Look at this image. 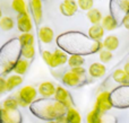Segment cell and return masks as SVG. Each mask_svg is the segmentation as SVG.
I'll list each match as a JSON object with an SVG mask.
<instances>
[{"instance_id":"11","label":"cell","mask_w":129,"mask_h":123,"mask_svg":"<svg viewBox=\"0 0 129 123\" xmlns=\"http://www.w3.org/2000/svg\"><path fill=\"white\" fill-rule=\"evenodd\" d=\"M88 36L93 42H100L101 38H103L104 36V29L100 24L92 25L88 29Z\"/></svg>"},{"instance_id":"20","label":"cell","mask_w":129,"mask_h":123,"mask_svg":"<svg viewBox=\"0 0 129 123\" xmlns=\"http://www.w3.org/2000/svg\"><path fill=\"white\" fill-rule=\"evenodd\" d=\"M113 79L118 84H121V85H125L127 87H129V76L123 70H121V69L116 70L113 74Z\"/></svg>"},{"instance_id":"29","label":"cell","mask_w":129,"mask_h":123,"mask_svg":"<svg viewBox=\"0 0 129 123\" xmlns=\"http://www.w3.org/2000/svg\"><path fill=\"white\" fill-rule=\"evenodd\" d=\"M100 61L102 63H107V62H110L112 59V52L108 51V50H102V51H100Z\"/></svg>"},{"instance_id":"37","label":"cell","mask_w":129,"mask_h":123,"mask_svg":"<svg viewBox=\"0 0 129 123\" xmlns=\"http://www.w3.org/2000/svg\"><path fill=\"white\" fill-rule=\"evenodd\" d=\"M47 123H56V121H48Z\"/></svg>"},{"instance_id":"32","label":"cell","mask_w":129,"mask_h":123,"mask_svg":"<svg viewBox=\"0 0 129 123\" xmlns=\"http://www.w3.org/2000/svg\"><path fill=\"white\" fill-rule=\"evenodd\" d=\"M119 7H120L121 10L125 11L126 14H129V0H120Z\"/></svg>"},{"instance_id":"2","label":"cell","mask_w":129,"mask_h":123,"mask_svg":"<svg viewBox=\"0 0 129 123\" xmlns=\"http://www.w3.org/2000/svg\"><path fill=\"white\" fill-rule=\"evenodd\" d=\"M112 105L113 104H112L111 94L109 92H102L96 97V103L94 105V107L98 108L101 114H103V113L108 112L112 107Z\"/></svg>"},{"instance_id":"8","label":"cell","mask_w":129,"mask_h":123,"mask_svg":"<svg viewBox=\"0 0 129 123\" xmlns=\"http://www.w3.org/2000/svg\"><path fill=\"white\" fill-rule=\"evenodd\" d=\"M29 6H31L34 20H35L36 24H39L42 19V1L41 0H31Z\"/></svg>"},{"instance_id":"17","label":"cell","mask_w":129,"mask_h":123,"mask_svg":"<svg viewBox=\"0 0 129 123\" xmlns=\"http://www.w3.org/2000/svg\"><path fill=\"white\" fill-rule=\"evenodd\" d=\"M101 26L103 27V29H107V31H113V29L117 28L118 23H117V20L114 19V17L112 15H107L105 17L102 18Z\"/></svg>"},{"instance_id":"30","label":"cell","mask_w":129,"mask_h":123,"mask_svg":"<svg viewBox=\"0 0 129 123\" xmlns=\"http://www.w3.org/2000/svg\"><path fill=\"white\" fill-rule=\"evenodd\" d=\"M42 58L44 60V62L47 63L48 66L51 67V63H52V52L50 51H43L42 52Z\"/></svg>"},{"instance_id":"9","label":"cell","mask_w":129,"mask_h":123,"mask_svg":"<svg viewBox=\"0 0 129 123\" xmlns=\"http://www.w3.org/2000/svg\"><path fill=\"white\" fill-rule=\"evenodd\" d=\"M38 92L40 93L41 96L48 98V97H51L54 95V93H56V87H54V85L51 81H44V83L40 84Z\"/></svg>"},{"instance_id":"28","label":"cell","mask_w":129,"mask_h":123,"mask_svg":"<svg viewBox=\"0 0 129 123\" xmlns=\"http://www.w3.org/2000/svg\"><path fill=\"white\" fill-rule=\"evenodd\" d=\"M93 0H77V6L78 8H80L82 10H87L93 8Z\"/></svg>"},{"instance_id":"18","label":"cell","mask_w":129,"mask_h":123,"mask_svg":"<svg viewBox=\"0 0 129 123\" xmlns=\"http://www.w3.org/2000/svg\"><path fill=\"white\" fill-rule=\"evenodd\" d=\"M23 83V78L22 76L18 75H11L8 77V79H6V88L8 92L13 90L14 88H16L17 86H19Z\"/></svg>"},{"instance_id":"21","label":"cell","mask_w":129,"mask_h":123,"mask_svg":"<svg viewBox=\"0 0 129 123\" xmlns=\"http://www.w3.org/2000/svg\"><path fill=\"white\" fill-rule=\"evenodd\" d=\"M11 8L18 14V15H23V14L27 13V6L25 0H13L11 2Z\"/></svg>"},{"instance_id":"5","label":"cell","mask_w":129,"mask_h":123,"mask_svg":"<svg viewBox=\"0 0 129 123\" xmlns=\"http://www.w3.org/2000/svg\"><path fill=\"white\" fill-rule=\"evenodd\" d=\"M0 122L1 123H20L19 113L16 111H8V110H1V116H0Z\"/></svg>"},{"instance_id":"33","label":"cell","mask_w":129,"mask_h":123,"mask_svg":"<svg viewBox=\"0 0 129 123\" xmlns=\"http://www.w3.org/2000/svg\"><path fill=\"white\" fill-rule=\"evenodd\" d=\"M6 90H7V88H6V79H5L2 76H0V94L5 93Z\"/></svg>"},{"instance_id":"16","label":"cell","mask_w":129,"mask_h":123,"mask_svg":"<svg viewBox=\"0 0 129 123\" xmlns=\"http://www.w3.org/2000/svg\"><path fill=\"white\" fill-rule=\"evenodd\" d=\"M66 123H82V116L78 111L74 107H70L66 112Z\"/></svg>"},{"instance_id":"27","label":"cell","mask_w":129,"mask_h":123,"mask_svg":"<svg viewBox=\"0 0 129 123\" xmlns=\"http://www.w3.org/2000/svg\"><path fill=\"white\" fill-rule=\"evenodd\" d=\"M4 108L8 111H16L18 108V102L16 97H8L4 102Z\"/></svg>"},{"instance_id":"23","label":"cell","mask_w":129,"mask_h":123,"mask_svg":"<svg viewBox=\"0 0 129 123\" xmlns=\"http://www.w3.org/2000/svg\"><path fill=\"white\" fill-rule=\"evenodd\" d=\"M86 121H87V123H102V114L99 112L98 108L94 107L93 110L87 114Z\"/></svg>"},{"instance_id":"34","label":"cell","mask_w":129,"mask_h":123,"mask_svg":"<svg viewBox=\"0 0 129 123\" xmlns=\"http://www.w3.org/2000/svg\"><path fill=\"white\" fill-rule=\"evenodd\" d=\"M123 26L127 29H129V14H126V16L123 17V22H122Z\"/></svg>"},{"instance_id":"24","label":"cell","mask_w":129,"mask_h":123,"mask_svg":"<svg viewBox=\"0 0 129 123\" xmlns=\"http://www.w3.org/2000/svg\"><path fill=\"white\" fill-rule=\"evenodd\" d=\"M18 43L20 46H27V45L34 44V35L31 33H22L18 37Z\"/></svg>"},{"instance_id":"19","label":"cell","mask_w":129,"mask_h":123,"mask_svg":"<svg viewBox=\"0 0 129 123\" xmlns=\"http://www.w3.org/2000/svg\"><path fill=\"white\" fill-rule=\"evenodd\" d=\"M87 18L88 20L92 23V25H99L102 22V14L99 9L96 8H92L87 11Z\"/></svg>"},{"instance_id":"10","label":"cell","mask_w":129,"mask_h":123,"mask_svg":"<svg viewBox=\"0 0 129 123\" xmlns=\"http://www.w3.org/2000/svg\"><path fill=\"white\" fill-rule=\"evenodd\" d=\"M39 37H40L41 42L44 44H49L53 41L54 33L49 26H42L39 29Z\"/></svg>"},{"instance_id":"14","label":"cell","mask_w":129,"mask_h":123,"mask_svg":"<svg viewBox=\"0 0 129 123\" xmlns=\"http://www.w3.org/2000/svg\"><path fill=\"white\" fill-rule=\"evenodd\" d=\"M102 45L104 46L105 50H108V51H110V52L116 51V50L118 49V46H119V40H118L117 36L109 35V36H107V37L104 38Z\"/></svg>"},{"instance_id":"36","label":"cell","mask_w":129,"mask_h":123,"mask_svg":"<svg viewBox=\"0 0 129 123\" xmlns=\"http://www.w3.org/2000/svg\"><path fill=\"white\" fill-rule=\"evenodd\" d=\"M1 17H2V11H1V9H0V19H1Z\"/></svg>"},{"instance_id":"31","label":"cell","mask_w":129,"mask_h":123,"mask_svg":"<svg viewBox=\"0 0 129 123\" xmlns=\"http://www.w3.org/2000/svg\"><path fill=\"white\" fill-rule=\"evenodd\" d=\"M71 72H74L75 75H77L78 77H80V78H83V77L85 76V74H86V70H85L84 67H76V68H71L70 70Z\"/></svg>"},{"instance_id":"26","label":"cell","mask_w":129,"mask_h":123,"mask_svg":"<svg viewBox=\"0 0 129 123\" xmlns=\"http://www.w3.org/2000/svg\"><path fill=\"white\" fill-rule=\"evenodd\" d=\"M14 20L13 18L8 17V16H5V17H1L0 19V28L2 31H10V29L14 28Z\"/></svg>"},{"instance_id":"12","label":"cell","mask_w":129,"mask_h":123,"mask_svg":"<svg viewBox=\"0 0 129 123\" xmlns=\"http://www.w3.org/2000/svg\"><path fill=\"white\" fill-rule=\"evenodd\" d=\"M105 71H107V68L103 63L100 62H94L89 66L88 72L93 78H101L105 75Z\"/></svg>"},{"instance_id":"35","label":"cell","mask_w":129,"mask_h":123,"mask_svg":"<svg viewBox=\"0 0 129 123\" xmlns=\"http://www.w3.org/2000/svg\"><path fill=\"white\" fill-rule=\"evenodd\" d=\"M123 71H125L126 74H127L128 76H129V62H128V63H126V65H125V69H123Z\"/></svg>"},{"instance_id":"7","label":"cell","mask_w":129,"mask_h":123,"mask_svg":"<svg viewBox=\"0 0 129 123\" xmlns=\"http://www.w3.org/2000/svg\"><path fill=\"white\" fill-rule=\"evenodd\" d=\"M68 61V56L63 51H61L60 49H57L56 51L52 53V63L51 68H57L59 66H62Z\"/></svg>"},{"instance_id":"25","label":"cell","mask_w":129,"mask_h":123,"mask_svg":"<svg viewBox=\"0 0 129 123\" xmlns=\"http://www.w3.org/2000/svg\"><path fill=\"white\" fill-rule=\"evenodd\" d=\"M20 55L23 59L26 60H31L35 55V47L34 45H27V46H22L20 47Z\"/></svg>"},{"instance_id":"3","label":"cell","mask_w":129,"mask_h":123,"mask_svg":"<svg viewBox=\"0 0 129 123\" xmlns=\"http://www.w3.org/2000/svg\"><path fill=\"white\" fill-rule=\"evenodd\" d=\"M53 96L57 102L63 104V106L67 110L73 107V101H71V98H70V95H69V93L67 92L63 87H61V86L56 87V93H54Z\"/></svg>"},{"instance_id":"15","label":"cell","mask_w":129,"mask_h":123,"mask_svg":"<svg viewBox=\"0 0 129 123\" xmlns=\"http://www.w3.org/2000/svg\"><path fill=\"white\" fill-rule=\"evenodd\" d=\"M28 67H29L28 60H26V59H18V60L15 62L13 71L15 72L16 75L20 76V75L26 74V71L28 70Z\"/></svg>"},{"instance_id":"13","label":"cell","mask_w":129,"mask_h":123,"mask_svg":"<svg viewBox=\"0 0 129 123\" xmlns=\"http://www.w3.org/2000/svg\"><path fill=\"white\" fill-rule=\"evenodd\" d=\"M80 81H82V78L71 71L64 72V75L62 76V83L67 86H70V87H75V86L79 85Z\"/></svg>"},{"instance_id":"1","label":"cell","mask_w":129,"mask_h":123,"mask_svg":"<svg viewBox=\"0 0 129 123\" xmlns=\"http://www.w3.org/2000/svg\"><path fill=\"white\" fill-rule=\"evenodd\" d=\"M36 95H38V90L33 86H24L23 88H20V90L16 96L18 106H22V107L28 106L29 104H32L35 101Z\"/></svg>"},{"instance_id":"6","label":"cell","mask_w":129,"mask_h":123,"mask_svg":"<svg viewBox=\"0 0 129 123\" xmlns=\"http://www.w3.org/2000/svg\"><path fill=\"white\" fill-rule=\"evenodd\" d=\"M77 9H78V6L75 0H63L60 5L61 14L64 16H68V17L75 15Z\"/></svg>"},{"instance_id":"38","label":"cell","mask_w":129,"mask_h":123,"mask_svg":"<svg viewBox=\"0 0 129 123\" xmlns=\"http://www.w3.org/2000/svg\"><path fill=\"white\" fill-rule=\"evenodd\" d=\"M0 116H1V107H0Z\"/></svg>"},{"instance_id":"22","label":"cell","mask_w":129,"mask_h":123,"mask_svg":"<svg viewBox=\"0 0 129 123\" xmlns=\"http://www.w3.org/2000/svg\"><path fill=\"white\" fill-rule=\"evenodd\" d=\"M68 65L70 68H76V67H82L83 63L85 62V59L83 58L80 54H71L68 58Z\"/></svg>"},{"instance_id":"4","label":"cell","mask_w":129,"mask_h":123,"mask_svg":"<svg viewBox=\"0 0 129 123\" xmlns=\"http://www.w3.org/2000/svg\"><path fill=\"white\" fill-rule=\"evenodd\" d=\"M17 26L22 33H29L33 28V24H32V19L29 17L28 13L23 14V15H18L17 17Z\"/></svg>"}]
</instances>
